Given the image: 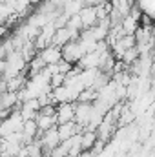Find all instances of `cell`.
Listing matches in <instances>:
<instances>
[{
    "instance_id": "obj_1",
    "label": "cell",
    "mask_w": 155,
    "mask_h": 157,
    "mask_svg": "<svg viewBox=\"0 0 155 157\" xmlns=\"http://www.w3.org/2000/svg\"><path fill=\"white\" fill-rule=\"evenodd\" d=\"M55 117H57V126L59 124L73 122L75 121V104L73 102H62V104H59L57 112H55Z\"/></svg>"
},
{
    "instance_id": "obj_2",
    "label": "cell",
    "mask_w": 155,
    "mask_h": 157,
    "mask_svg": "<svg viewBox=\"0 0 155 157\" xmlns=\"http://www.w3.org/2000/svg\"><path fill=\"white\" fill-rule=\"evenodd\" d=\"M80 22H82V28H93L99 24V13H97V6H88V7H82L80 13Z\"/></svg>"
},
{
    "instance_id": "obj_3",
    "label": "cell",
    "mask_w": 155,
    "mask_h": 157,
    "mask_svg": "<svg viewBox=\"0 0 155 157\" xmlns=\"http://www.w3.org/2000/svg\"><path fill=\"white\" fill-rule=\"evenodd\" d=\"M39 57L44 60L46 66H55V64H59L62 60V49L57 48V46H47V48H44V51Z\"/></svg>"
},
{
    "instance_id": "obj_4",
    "label": "cell",
    "mask_w": 155,
    "mask_h": 157,
    "mask_svg": "<svg viewBox=\"0 0 155 157\" xmlns=\"http://www.w3.org/2000/svg\"><path fill=\"white\" fill-rule=\"evenodd\" d=\"M57 133H59L60 143H62V141H68V139L75 137L78 133V124L75 121H73V122H68V124H59V126H57Z\"/></svg>"
},
{
    "instance_id": "obj_5",
    "label": "cell",
    "mask_w": 155,
    "mask_h": 157,
    "mask_svg": "<svg viewBox=\"0 0 155 157\" xmlns=\"http://www.w3.org/2000/svg\"><path fill=\"white\" fill-rule=\"evenodd\" d=\"M97 143H99V139H97V133L95 132L88 130V132L80 133V150L82 152H91Z\"/></svg>"
},
{
    "instance_id": "obj_6",
    "label": "cell",
    "mask_w": 155,
    "mask_h": 157,
    "mask_svg": "<svg viewBox=\"0 0 155 157\" xmlns=\"http://www.w3.org/2000/svg\"><path fill=\"white\" fill-rule=\"evenodd\" d=\"M22 139H24V144H28V143H31L35 137H37V133H39V128H37V122L35 121H26L24 122V126H22Z\"/></svg>"
},
{
    "instance_id": "obj_7",
    "label": "cell",
    "mask_w": 155,
    "mask_h": 157,
    "mask_svg": "<svg viewBox=\"0 0 155 157\" xmlns=\"http://www.w3.org/2000/svg\"><path fill=\"white\" fill-rule=\"evenodd\" d=\"M77 157H95V154H93V152H82V154H78Z\"/></svg>"
}]
</instances>
